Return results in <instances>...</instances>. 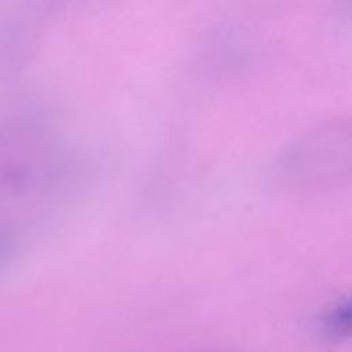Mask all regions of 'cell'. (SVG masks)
Returning <instances> with one entry per match:
<instances>
[{
  "mask_svg": "<svg viewBox=\"0 0 352 352\" xmlns=\"http://www.w3.org/2000/svg\"><path fill=\"white\" fill-rule=\"evenodd\" d=\"M351 308L349 302L338 304L320 319V330L327 338L340 340L349 334Z\"/></svg>",
  "mask_w": 352,
  "mask_h": 352,
  "instance_id": "cell-1",
  "label": "cell"
}]
</instances>
